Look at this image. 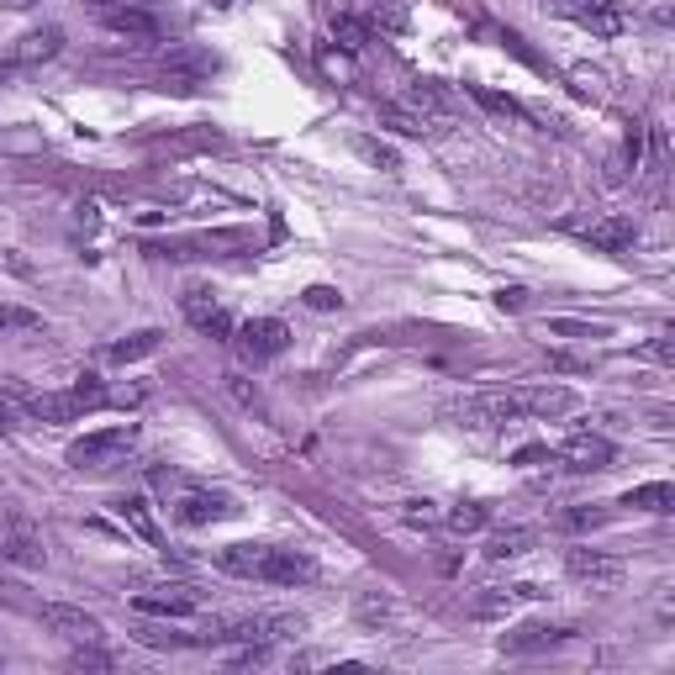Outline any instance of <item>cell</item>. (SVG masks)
<instances>
[{
    "instance_id": "obj_11",
    "label": "cell",
    "mask_w": 675,
    "mask_h": 675,
    "mask_svg": "<svg viewBox=\"0 0 675 675\" xmlns=\"http://www.w3.org/2000/svg\"><path fill=\"white\" fill-rule=\"evenodd\" d=\"M559 459H565L570 470H612L618 449H612L602 433H570L559 443Z\"/></svg>"
},
{
    "instance_id": "obj_30",
    "label": "cell",
    "mask_w": 675,
    "mask_h": 675,
    "mask_svg": "<svg viewBox=\"0 0 675 675\" xmlns=\"http://www.w3.org/2000/svg\"><path fill=\"white\" fill-rule=\"evenodd\" d=\"M307 307H312V312H333V307H343V296H338L333 286H312L307 290Z\"/></svg>"
},
{
    "instance_id": "obj_10",
    "label": "cell",
    "mask_w": 675,
    "mask_h": 675,
    "mask_svg": "<svg viewBox=\"0 0 675 675\" xmlns=\"http://www.w3.org/2000/svg\"><path fill=\"white\" fill-rule=\"evenodd\" d=\"M100 26H106V32H117V38H153V32H159V22H153V11H148L143 0L100 6Z\"/></svg>"
},
{
    "instance_id": "obj_25",
    "label": "cell",
    "mask_w": 675,
    "mask_h": 675,
    "mask_svg": "<svg viewBox=\"0 0 675 675\" xmlns=\"http://www.w3.org/2000/svg\"><path fill=\"white\" fill-rule=\"evenodd\" d=\"M333 43L338 49H349V53H360L364 43H369V26H364L360 17H349V11H338L333 17Z\"/></svg>"
},
{
    "instance_id": "obj_33",
    "label": "cell",
    "mask_w": 675,
    "mask_h": 675,
    "mask_svg": "<svg viewBox=\"0 0 675 675\" xmlns=\"http://www.w3.org/2000/svg\"><path fill=\"white\" fill-rule=\"evenodd\" d=\"M360 153H364V159H369V164H381V169H396V153H390L386 143H369V138H364V143H360Z\"/></svg>"
},
{
    "instance_id": "obj_34",
    "label": "cell",
    "mask_w": 675,
    "mask_h": 675,
    "mask_svg": "<svg viewBox=\"0 0 675 675\" xmlns=\"http://www.w3.org/2000/svg\"><path fill=\"white\" fill-rule=\"evenodd\" d=\"M407 523H438V506L433 502H407Z\"/></svg>"
},
{
    "instance_id": "obj_24",
    "label": "cell",
    "mask_w": 675,
    "mask_h": 675,
    "mask_svg": "<svg viewBox=\"0 0 675 675\" xmlns=\"http://www.w3.org/2000/svg\"><path fill=\"white\" fill-rule=\"evenodd\" d=\"M381 121H390L401 138H428V132H433V121L417 117V111H411V106H401V100H386V106H381Z\"/></svg>"
},
{
    "instance_id": "obj_13",
    "label": "cell",
    "mask_w": 675,
    "mask_h": 675,
    "mask_svg": "<svg viewBox=\"0 0 675 675\" xmlns=\"http://www.w3.org/2000/svg\"><path fill=\"white\" fill-rule=\"evenodd\" d=\"M401 106H411L417 117H428L433 127L454 117V96H449V85H438V79H411L407 90H401Z\"/></svg>"
},
{
    "instance_id": "obj_12",
    "label": "cell",
    "mask_w": 675,
    "mask_h": 675,
    "mask_svg": "<svg viewBox=\"0 0 675 675\" xmlns=\"http://www.w3.org/2000/svg\"><path fill=\"white\" fill-rule=\"evenodd\" d=\"M565 570L586 586H618L623 580V559L618 555H602V549H570L565 555Z\"/></svg>"
},
{
    "instance_id": "obj_35",
    "label": "cell",
    "mask_w": 675,
    "mask_h": 675,
    "mask_svg": "<svg viewBox=\"0 0 675 675\" xmlns=\"http://www.w3.org/2000/svg\"><path fill=\"white\" fill-rule=\"evenodd\" d=\"M496 307H502V312H517V307H523V290H496Z\"/></svg>"
},
{
    "instance_id": "obj_16",
    "label": "cell",
    "mask_w": 675,
    "mask_h": 675,
    "mask_svg": "<svg viewBox=\"0 0 675 675\" xmlns=\"http://www.w3.org/2000/svg\"><path fill=\"white\" fill-rule=\"evenodd\" d=\"M576 628H555V623H523L512 628V633H502V650L506 654H533V650H555V644H565Z\"/></svg>"
},
{
    "instance_id": "obj_2",
    "label": "cell",
    "mask_w": 675,
    "mask_h": 675,
    "mask_svg": "<svg viewBox=\"0 0 675 675\" xmlns=\"http://www.w3.org/2000/svg\"><path fill=\"white\" fill-rule=\"evenodd\" d=\"M138 449V422H111V428H96V433L74 438L69 443V464L74 470H111Z\"/></svg>"
},
{
    "instance_id": "obj_21",
    "label": "cell",
    "mask_w": 675,
    "mask_h": 675,
    "mask_svg": "<svg viewBox=\"0 0 675 675\" xmlns=\"http://www.w3.org/2000/svg\"><path fill=\"white\" fill-rule=\"evenodd\" d=\"M623 506H633V512H675V485L671 481L633 485V491L623 496Z\"/></svg>"
},
{
    "instance_id": "obj_28",
    "label": "cell",
    "mask_w": 675,
    "mask_h": 675,
    "mask_svg": "<svg viewBox=\"0 0 675 675\" xmlns=\"http://www.w3.org/2000/svg\"><path fill=\"white\" fill-rule=\"evenodd\" d=\"M470 96L481 100V106H491V111H502V117H528L512 96H496V90H485V85H470Z\"/></svg>"
},
{
    "instance_id": "obj_18",
    "label": "cell",
    "mask_w": 675,
    "mask_h": 675,
    "mask_svg": "<svg viewBox=\"0 0 675 675\" xmlns=\"http://www.w3.org/2000/svg\"><path fill=\"white\" fill-rule=\"evenodd\" d=\"M26 417H38V422H74V417H85V407H79L74 386L43 390V396H26Z\"/></svg>"
},
{
    "instance_id": "obj_20",
    "label": "cell",
    "mask_w": 675,
    "mask_h": 675,
    "mask_svg": "<svg viewBox=\"0 0 675 675\" xmlns=\"http://www.w3.org/2000/svg\"><path fill=\"white\" fill-rule=\"evenodd\" d=\"M538 544V528H496L485 538V559L491 565H506V559H523Z\"/></svg>"
},
{
    "instance_id": "obj_5",
    "label": "cell",
    "mask_w": 675,
    "mask_h": 675,
    "mask_svg": "<svg viewBox=\"0 0 675 675\" xmlns=\"http://www.w3.org/2000/svg\"><path fill=\"white\" fill-rule=\"evenodd\" d=\"M233 343H238V354L243 364H269V360H280L290 349V328L280 322V317H248V322H238L233 328Z\"/></svg>"
},
{
    "instance_id": "obj_32",
    "label": "cell",
    "mask_w": 675,
    "mask_h": 675,
    "mask_svg": "<svg viewBox=\"0 0 675 675\" xmlns=\"http://www.w3.org/2000/svg\"><path fill=\"white\" fill-rule=\"evenodd\" d=\"M607 523V512H591V506H576V512H565V528H597Z\"/></svg>"
},
{
    "instance_id": "obj_23",
    "label": "cell",
    "mask_w": 675,
    "mask_h": 675,
    "mask_svg": "<svg viewBox=\"0 0 675 675\" xmlns=\"http://www.w3.org/2000/svg\"><path fill=\"white\" fill-rule=\"evenodd\" d=\"M0 555L11 559V565H22V570H32V565H43V538L32 528H11V538L0 544Z\"/></svg>"
},
{
    "instance_id": "obj_8",
    "label": "cell",
    "mask_w": 675,
    "mask_h": 675,
    "mask_svg": "<svg viewBox=\"0 0 675 675\" xmlns=\"http://www.w3.org/2000/svg\"><path fill=\"white\" fill-rule=\"evenodd\" d=\"M180 307H185V317H191V328H201V333H212V338H233V317H227V307L217 301V290H206V286H191L185 296H180Z\"/></svg>"
},
{
    "instance_id": "obj_9",
    "label": "cell",
    "mask_w": 675,
    "mask_h": 675,
    "mask_svg": "<svg viewBox=\"0 0 675 675\" xmlns=\"http://www.w3.org/2000/svg\"><path fill=\"white\" fill-rule=\"evenodd\" d=\"M64 53V26H32L17 38V49H11V64L17 69H38V64H49Z\"/></svg>"
},
{
    "instance_id": "obj_36",
    "label": "cell",
    "mask_w": 675,
    "mask_h": 675,
    "mask_svg": "<svg viewBox=\"0 0 675 675\" xmlns=\"http://www.w3.org/2000/svg\"><path fill=\"white\" fill-rule=\"evenodd\" d=\"M233 6H238V0H212V11H233Z\"/></svg>"
},
{
    "instance_id": "obj_22",
    "label": "cell",
    "mask_w": 675,
    "mask_h": 675,
    "mask_svg": "<svg viewBox=\"0 0 675 675\" xmlns=\"http://www.w3.org/2000/svg\"><path fill=\"white\" fill-rule=\"evenodd\" d=\"M159 343H164V333H159V328H143V333H132V338H121V343H111V349H106V360H111V364L148 360V354H159Z\"/></svg>"
},
{
    "instance_id": "obj_7",
    "label": "cell",
    "mask_w": 675,
    "mask_h": 675,
    "mask_svg": "<svg viewBox=\"0 0 675 675\" xmlns=\"http://www.w3.org/2000/svg\"><path fill=\"white\" fill-rule=\"evenodd\" d=\"M43 628H49V633H58V639H69V644H100V639H106V628H100L96 612L69 607V602H49V607H43Z\"/></svg>"
},
{
    "instance_id": "obj_26",
    "label": "cell",
    "mask_w": 675,
    "mask_h": 675,
    "mask_svg": "<svg viewBox=\"0 0 675 675\" xmlns=\"http://www.w3.org/2000/svg\"><path fill=\"white\" fill-rule=\"evenodd\" d=\"M485 523H491V506L485 502H464L449 512V528L454 533H475V528H485Z\"/></svg>"
},
{
    "instance_id": "obj_27",
    "label": "cell",
    "mask_w": 675,
    "mask_h": 675,
    "mask_svg": "<svg viewBox=\"0 0 675 675\" xmlns=\"http://www.w3.org/2000/svg\"><path fill=\"white\" fill-rule=\"evenodd\" d=\"M354 612H360V623L381 628V623H390V618H396V602H386V597H375V591H364L360 602H354Z\"/></svg>"
},
{
    "instance_id": "obj_17",
    "label": "cell",
    "mask_w": 675,
    "mask_h": 675,
    "mask_svg": "<svg viewBox=\"0 0 675 675\" xmlns=\"http://www.w3.org/2000/svg\"><path fill=\"white\" fill-rule=\"evenodd\" d=\"M580 407V396L570 386H538V390H523V411L533 417H544V422H559V417H570Z\"/></svg>"
},
{
    "instance_id": "obj_31",
    "label": "cell",
    "mask_w": 675,
    "mask_h": 675,
    "mask_svg": "<svg viewBox=\"0 0 675 675\" xmlns=\"http://www.w3.org/2000/svg\"><path fill=\"white\" fill-rule=\"evenodd\" d=\"M549 333H570V338H602L607 328H591V322H570V317H555Z\"/></svg>"
},
{
    "instance_id": "obj_14",
    "label": "cell",
    "mask_w": 675,
    "mask_h": 675,
    "mask_svg": "<svg viewBox=\"0 0 675 675\" xmlns=\"http://www.w3.org/2000/svg\"><path fill=\"white\" fill-rule=\"evenodd\" d=\"M580 238L591 243L597 254H623V248H633V243H639V222L623 217V212H612V217L591 222V227H586Z\"/></svg>"
},
{
    "instance_id": "obj_6",
    "label": "cell",
    "mask_w": 675,
    "mask_h": 675,
    "mask_svg": "<svg viewBox=\"0 0 675 675\" xmlns=\"http://www.w3.org/2000/svg\"><path fill=\"white\" fill-rule=\"evenodd\" d=\"M559 17H570L576 26L597 32V38H618L633 22V6L628 0H555Z\"/></svg>"
},
{
    "instance_id": "obj_4",
    "label": "cell",
    "mask_w": 675,
    "mask_h": 675,
    "mask_svg": "<svg viewBox=\"0 0 675 675\" xmlns=\"http://www.w3.org/2000/svg\"><path fill=\"white\" fill-rule=\"evenodd\" d=\"M238 512H243L238 496L212 491V485H180V491H174V502H169V517H174L180 528H212V523H233Z\"/></svg>"
},
{
    "instance_id": "obj_1",
    "label": "cell",
    "mask_w": 675,
    "mask_h": 675,
    "mask_svg": "<svg viewBox=\"0 0 675 675\" xmlns=\"http://www.w3.org/2000/svg\"><path fill=\"white\" fill-rule=\"evenodd\" d=\"M217 570L265 580V586H307V580H317V559L307 549H286V544H227V549H217Z\"/></svg>"
},
{
    "instance_id": "obj_19",
    "label": "cell",
    "mask_w": 675,
    "mask_h": 675,
    "mask_svg": "<svg viewBox=\"0 0 675 675\" xmlns=\"http://www.w3.org/2000/svg\"><path fill=\"white\" fill-rule=\"evenodd\" d=\"M111 512H117L121 523L138 533L143 544L164 549V533H159V523H153V506H148V496H117V502H111Z\"/></svg>"
},
{
    "instance_id": "obj_29",
    "label": "cell",
    "mask_w": 675,
    "mask_h": 675,
    "mask_svg": "<svg viewBox=\"0 0 675 675\" xmlns=\"http://www.w3.org/2000/svg\"><path fill=\"white\" fill-rule=\"evenodd\" d=\"M43 317L38 312H22V307H0V333H32Z\"/></svg>"
},
{
    "instance_id": "obj_3",
    "label": "cell",
    "mask_w": 675,
    "mask_h": 675,
    "mask_svg": "<svg viewBox=\"0 0 675 675\" xmlns=\"http://www.w3.org/2000/svg\"><path fill=\"white\" fill-rule=\"evenodd\" d=\"M459 428H475V433H491V428H506V422H517L523 417V390H470V396H459L454 407Z\"/></svg>"
},
{
    "instance_id": "obj_15",
    "label": "cell",
    "mask_w": 675,
    "mask_h": 675,
    "mask_svg": "<svg viewBox=\"0 0 675 675\" xmlns=\"http://www.w3.org/2000/svg\"><path fill=\"white\" fill-rule=\"evenodd\" d=\"M132 607L138 612H148V618H195V591L191 586H164V591H143V597H132Z\"/></svg>"
}]
</instances>
